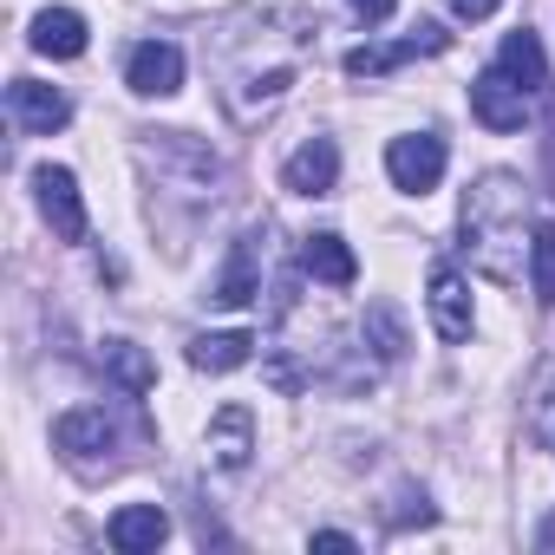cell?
<instances>
[{"label":"cell","mask_w":555,"mask_h":555,"mask_svg":"<svg viewBox=\"0 0 555 555\" xmlns=\"http://www.w3.org/2000/svg\"><path fill=\"white\" fill-rule=\"evenodd\" d=\"M522 431H529L535 451H555V353L535 366V386L522 399Z\"/></svg>","instance_id":"cell-14"},{"label":"cell","mask_w":555,"mask_h":555,"mask_svg":"<svg viewBox=\"0 0 555 555\" xmlns=\"http://www.w3.org/2000/svg\"><path fill=\"white\" fill-rule=\"evenodd\" d=\"M496 66L522 86V92H542L548 86V60H542V40L529 34V27H516L509 40H503V53H496Z\"/></svg>","instance_id":"cell-17"},{"label":"cell","mask_w":555,"mask_h":555,"mask_svg":"<svg viewBox=\"0 0 555 555\" xmlns=\"http://www.w3.org/2000/svg\"><path fill=\"white\" fill-rule=\"evenodd\" d=\"M366 340H373V353H379L386 366H399V360H405V327H399L392 301H373V308H366Z\"/></svg>","instance_id":"cell-20"},{"label":"cell","mask_w":555,"mask_h":555,"mask_svg":"<svg viewBox=\"0 0 555 555\" xmlns=\"http://www.w3.org/2000/svg\"><path fill=\"white\" fill-rule=\"evenodd\" d=\"M282 183H288L295 196H334V183H340V151H334V138H308V144L288 157Z\"/></svg>","instance_id":"cell-9"},{"label":"cell","mask_w":555,"mask_h":555,"mask_svg":"<svg viewBox=\"0 0 555 555\" xmlns=\"http://www.w3.org/2000/svg\"><path fill=\"white\" fill-rule=\"evenodd\" d=\"M99 366H105L125 392H151V386H157V366H151L144 347H131V340H105V347H99Z\"/></svg>","instance_id":"cell-19"},{"label":"cell","mask_w":555,"mask_h":555,"mask_svg":"<svg viewBox=\"0 0 555 555\" xmlns=\"http://www.w3.org/2000/svg\"><path fill=\"white\" fill-rule=\"evenodd\" d=\"M425 301H431V327H438L444 340H470V288L457 282V268H451V261L431 268Z\"/></svg>","instance_id":"cell-10"},{"label":"cell","mask_w":555,"mask_h":555,"mask_svg":"<svg viewBox=\"0 0 555 555\" xmlns=\"http://www.w3.org/2000/svg\"><path fill=\"white\" fill-rule=\"evenodd\" d=\"M261 288H255V235H242L235 242V255H229V268H222V282L209 288V301L216 308H248Z\"/></svg>","instance_id":"cell-18"},{"label":"cell","mask_w":555,"mask_h":555,"mask_svg":"<svg viewBox=\"0 0 555 555\" xmlns=\"http://www.w3.org/2000/svg\"><path fill=\"white\" fill-rule=\"evenodd\" d=\"M34 53H47V60H79V53H86V21H79L73 8L34 14Z\"/></svg>","instance_id":"cell-12"},{"label":"cell","mask_w":555,"mask_h":555,"mask_svg":"<svg viewBox=\"0 0 555 555\" xmlns=\"http://www.w3.org/2000/svg\"><path fill=\"white\" fill-rule=\"evenodd\" d=\"M470 112H477L483 131H522V118H529V92H522L503 66H490V73L470 79Z\"/></svg>","instance_id":"cell-4"},{"label":"cell","mask_w":555,"mask_h":555,"mask_svg":"<svg viewBox=\"0 0 555 555\" xmlns=\"http://www.w3.org/2000/svg\"><path fill=\"white\" fill-rule=\"evenodd\" d=\"M386 170H392V183H399L405 196L438 190V177H444V138H431V131L392 138V144H386Z\"/></svg>","instance_id":"cell-3"},{"label":"cell","mask_w":555,"mask_h":555,"mask_svg":"<svg viewBox=\"0 0 555 555\" xmlns=\"http://www.w3.org/2000/svg\"><path fill=\"white\" fill-rule=\"evenodd\" d=\"M386 522H392V529H405V522H431L425 490H418V483H399V490H392V503H386Z\"/></svg>","instance_id":"cell-22"},{"label":"cell","mask_w":555,"mask_h":555,"mask_svg":"<svg viewBox=\"0 0 555 555\" xmlns=\"http://www.w3.org/2000/svg\"><path fill=\"white\" fill-rule=\"evenodd\" d=\"M301 268L314 274V282H327V288H347L353 274H360V261H353V248H347L340 235H308V248H301Z\"/></svg>","instance_id":"cell-16"},{"label":"cell","mask_w":555,"mask_h":555,"mask_svg":"<svg viewBox=\"0 0 555 555\" xmlns=\"http://www.w3.org/2000/svg\"><path fill=\"white\" fill-rule=\"evenodd\" d=\"M444 47H451V34H444V27H431V21H418L405 40L353 47V53H347V79H379V73H392V66H405V60H418V53H444Z\"/></svg>","instance_id":"cell-2"},{"label":"cell","mask_w":555,"mask_h":555,"mask_svg":"<svg viewBox=\"0 0 555 555\" xmlns=\"http://www.w3.org/2000/svg\"><path fill=\"white\" fill-rule=\"evenodd\" d=\"M53 444H60L73 464H92L99 451H118V425H112L105 405H79V412H66V418L53 425Z\"/></svg>","instance_id":"cell-6"},{"label":"cell","mask_w":555,"mask_h":555,"mask_svg":"<svg viewBox=\"0 0 555 555\" xmlns=\"http://www.w3.org/2000/svg\"><path fill=\"white\" fill-rule=\"evenodd\" d=\"M314 548H353V535L347 529H314Z\"/></svg>","instance_id":"cell-25"},{"label":"cell","mask_w":555,"mask_h":555,"mask_svg":"<svg viewBox=\"0 0 555 555\" xmlns=\"http://www.w3.org/2000/svg\"><path fill=\"white\" fill-rule=\"evenodd\" d=\"M34 190H40V216L53 222L60 242H86V203H79V177L60 170V164H40L34 170Z\"/></svg>","instance_id":"cell-5"},{"label":"cell","mask_w":555,"mask_h":555,"mask_svg":"<svg viewBox=\"0 0 555 555\" xmlns=\"http://www.w3.org/2000/svg\"><path fill=\"white\" fill-rule=\"evenodd\" d=\"M464 255L490 274V282H522V229H529V196L522 177L490 170L464 190Z\"/></svg>","instance_id":"cell-1"},{"label":"cell","mask_w":555,"mask_h":555,"mask_svg":"<svg viewBox=\"0 0 555 555\" xmlns=\"http://www.w3.org/2000/svg\"><path fill=\"white\" fill-rule=\"evenodd\" d=\"M209 451H216L222 470H242V464H248V451H255V418H248V405H222V412H216Z\"/></svg>","instance_id":"cell-13"},{"label":"cell","mask_w":555,"mask_h":555,"mask_svg":"<svg viewBox=\"0 0 555 555\" xmlns=\"http://www.w3.org/2000/svg\"><path fill=\"white\" fill-rule=\"evenodd\" d=\"M529 282H535V301L555 308V229L529 235Z\"/></svg>","instance_id":"cell-21"},{"label":"cell","mask_w":555,"mask_h":555,"mask_svg":"<svg viewBox=\"0 0 555 555\" xmlns=\"http://www.w3.org/2000/svg\"><path fill=\"white\" fill-rule=\"evenodd\" d=\"M112 548H125V555H144V548H157L164 535H170V516L157 509V503H125L118 516H112Z\"/></svg>","instance_id":"cell-11"},{"label":"cell","mask_w":555,"mask_h":555,"mask_svg":"<svg viewBox=\"0 0 555 555\" xmlns=\"http://www.w3.org/2000/svg\"><path fill=\"white\" fill-rule=\"evenodd\" d=\"M496 8H503V0H451V14H457V21H490Z\"/></svg>","instance_id":"cell-23"},{"label":"cell","mask_w":555,"mask_h":555,"mask_svg":"<svg viewBox=\"0 0 555 555\" xmlns=\"http://www.w3.org/2000/svg\"><path fill=\"white\" fill-rule=\"evenodd\" d=\"M8 112H14L21 131H40V138H53V131L73 118L66 92H53V86H40V79H14V86H8Z\"/></svg>","instance_id":"cell-8"},{"label":"cell","mask_w":555,"mask_h":555,"mask_svg":"<svg viewBox=\"0 0 555 555\" xmlns=\"http://www.w3.org/2000/svg\"><path fill=\"white\" fill-rule=\"evenodd\" d=\"M125 79H131L138 99H170V92L183 86V53H177L170 40H144V47H131Z\"/></svg>","instance_id":"cell-7"},{"label":"cell","mask_w":555,"mask_h":555,"mask_svg":"<svg viewBox=\"0 0 555 555\" xmlns=\"http://www.w3.org/2000/svg\"><path fill=\"white\" fill-rule=\"evenodd\" d=\"M392 8H399V0H353V14H360L366 27H379V21H392Z\"/></svg>","instance_id":"cell-24"},{"label":"cell","mask_w":555,"mask_h":555,"mask_svg":"<svg viewBox=\"0 0 555 555\" xmlns=\"http://www.w3.org/2000/svg\"><path fill=\"white\" fill-rule=\"evenodd\" d=\"M248 353H255V334H242V327L190 340V366L196 373H235V366H248Z\"/></svg>","instance_id":"cell-15"}]
</instances>
